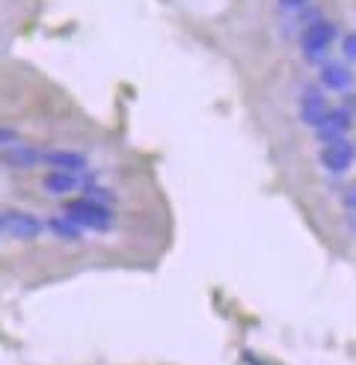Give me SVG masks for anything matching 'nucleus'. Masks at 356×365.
Here are the masks:
<instances>
[{"instance_id": "7", "label": "nucleus", "mask_w": 356, "mask_h": 365, "mask_svg": "<svg viewBox=\"0 0 356 365\" xmlns=\"http://www.w3.org/2000/svg\"><path fill=\"white\" fill-rule=\"evenodd\" d=\"M42 160L51 163L53 170H66V173H80V170H86V155H83V152H75V149H53V152H45Z\"/></svg>"}, {"instance_id": "4", "label": "nucleus", "mask_w": 356, "mask_h": 365, "mask_svg": "<svg viewBox=\"0 0 356 365\" xmlns=\"http://www.w3.org/2000/svg\"><path fill=\"white\" fill-rule=\"evenodd\" d=\"M350 122H353V116L347 110H330L324 119L315 125V137L324 143V145L327 143H335V140H345Z\"/></svg>"}, {"instance_id": "6", "label": "nucleus", "mask_w": 356, "mask_h": 365, "mask_svg": "<svg viewBox=\"0 0 356 365\" xmlns=\"http://www.w3.org/2000/svg\"><path fill=\"white\" fill-rule=\"evenodd\" d=\"M42 149H33V145H6V149H0V160L6 163V167H36V163H42Z\"/></svg>"}, {"instance_id": "11", "label": "nucleus", "mask_w": 356, "mask_h": 365, "mask_svg": "<svg viewBox=\"0 0 356 365\" xmlns=\"http://www.w3.org/2000/svg\"><path fill=\"white\" fill-rule=\"evenodd\" d=\"M45 226L57 235V238H66V241H78L80 238V229L68 220V217H51V220H45Z\"/></svg>"}, {"instance_id": "14", "label": "nucleus", "mask_w": 356, "mask_h": 365, "mask_svg": "<svg viewBox=\"0 0 356 365\" xmlns=\"http://www.w3.org/2000/svg\"><path fill=\"white\" fill-rule=\"evenodd\" d=\"M18 143V131L9 125H0V149H6V145H15Z\"/></svg>"}, {"instance_id": "13", "label": "nucleus", "mask_w": 356, "mask_h": 365, "mask_svg": "<svg viewBox=\"0 0 356 365\" xmlns=\"http://www.w3.org/2000/svg\"><path fill=\"white\" fill-rule=\"evenodd\" d=\"M342 53H345L350 63H356V33H347L345 39H342Z\"/></svg>"}, {"instance_id": "8", "label": "nucleus", "mask_w": 356, "mask_h": 365, "mask_svg": "<svg viewBox=\"0 0 356 365\" xmlns=\"http://www.w3.org/2000/svg\"><path fill=\"white\" fill-rule=\"evenodd\" d=\"M42 187L53 196H66L71 190L80 187V175L78 173H66V170H51L45 178H42Z\"/></svg>"}, {"instance_id": "1", "label": "nucleus", "mask_w": 356, "mask_h": 365, "mask_svg": "<svg viewBox=\"0 0 356 365\" xmlns=\"http://www.w3.org/2000/svg\"><path fill=\"white\" fill-rule=\"evenodd\" d=\"M66 217L78 229H95V232H107L110 223H113L107 205H98V202H93V199H86V196L83 199H71V202L66 205Z\"/></svg>"}, {"instance_id": "12", "label": "nucleus", "mask_w": 356, "mask_h": 365, "mask_svg": "<svg viewBox=\"0 0 356 365\" xmlns=\"http://www.w3.org/2000/svg\"><path fill=\"white\" fill-rule=\"evenodd\" d=\"M342 205H345V211L350 214V220L356 223V181L345 187V193H342Z\"/></svg>"}, {"instance_id": "16", "label": "nucleus", "mask_w": 356, "mask_h": 365, "mask_svg": "<svg viewBox=\"0 0 356 365\" xmlns=\"http://www.w3.org/2000/svg\"><path fill=\"white\" fill-rule=\"evenodd\" d=\"M0 229H4V214H0Z\"/></svg>"}, {"instance_id": "15", "label": "nucleus", "mask_w": 356, "mask_h": 365, "mask_svg": "<svg viewBox=\"0 0 356 365\" xmlns=\"http://www.w3.org/2000/svg\"><path fill=\"white\" fill-rule=\"evenodd\" d=\"M279 4H282L285 9H300L303 4H306V0H279Z\"/></svg>"}, {"instance_id": "3", "label": "nucleus", "mask_w": 356, "mask_h": 365, "mask_svg": "<svg viewBox=\"0 0 356 365\" xmlns=\"http://www.w3.org/2000/svg\"><path fill=\"white\" fill-rule=\"evenodd\" d=\"M353 160H356V145L347 140L327 143L324 149H320V163H324L330 173H347Z\"/></svg>"}, {"instance_id": "10", "label": "nucleus", "mask_w": 356, "mask_h": 365, "mask_svg": "<svg viewBox=\"0 0 356 365\" xmlns=\"http://www.w3.org/2000/svg\"><path fill=\"white\" fill-rule=\"evenodd\" d=\"M350 81H353L350 71L342 63H327L324 68H320V83H324L327 89H347Z\"/></svg>"}, {"instance_id": "9", "label": "nucleus", "mask_w": 356, "mask_h": 365, "mask_svg": "<svg viewBox=\"0 0 356 365\" xmlns=\"http://www.w3.org/2000/svg\"><path fill=\"white\" fill-rule=\"evenodd\" d=\"M327 113H330V107H327L324 96H320L318 89H309V93L303 96V101H300V119L315 128V125H318L320 119H324Z\"/></svg>"}, {"instance_id": "2", "label": "nucleus", "mask_w": 356, "mask_h": 365, "mask_svg": "<svg viewBox=\"0 0 356 365\" xmlns=\"http://www.w3.org/2000/svg\"><path fill=\"white\" fill-rule=\"evenodd\" d=\"M333 36H335V27L327 24V21H318L312 27L303 30L300 36V45H303V53H306L309 60H324V53L333 42Z\"/></svg>"}, {"instance_id": "5", "label": "nucleus", "mask_w": 356, "mask_h": 365, "mask_svg": "<svg viewBox=\"0 0 356 365\" xmlns=\"http://www.w3.org/2000/svg\"><path fill=\"white\" fill-rule=\"evenodd\" d=\"M4 229L12 235V238L30 241V238H36V235L45 229V223L36 220V217L27 214V211H9V214H4Z\"/></svg>"}]
</instances>
